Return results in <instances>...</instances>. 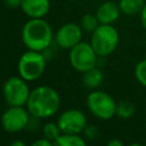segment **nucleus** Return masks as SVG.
I'll return each mask as SVG.
<instances>
[{"instance_id":"f257e3e1","label":"nucleus","mask_w":146,"mask_h":146,"mask_svg":"<svg viewBox=\"0 0 146 146\" xmlns=\"http://www.w3.org/2000/svg\"><path fill=\"white\" fill-rule=\"evenodd\" d=\"M59 107V94L49 86H39L31 90L26 102L27 111L36 119L50 117L58 112Z\"/></svg>"},{"instance_id":"f03ea898","label":"nucleus","mask_w":146,"mask_h":146,"mask_svg":"<svg viewBox=\"0 0 146 146\" xmlns=\"http://www.w3.org/2000/svg\"><path fill=\"white\" fill-rule=\"evenodd\" d=\"M52 29L43 18H30L22 29V41L30 50L43 51L52 42Z\"/></svg>"},{"instance_id":"7ed1b4c3","label":"nucleus","mask_w":146,"mask_h":146,"mask_svg":"<svg viewBox=\"0 0 146 146\" xmlns=\"http://www.w3.org/2000/svg\"><path fill=\"white\" fill-rule=\"evenodd\" d=\"M90 43L98 56H108L117 47L119 33L112 24H100L91 33Z\"/></svg>"},{"instance_id":"20e7f679","label":"nucleus","mask_w":146,"mask_h":146,"mask_svg":"<svg viewBox=\"0 0 146 146\" xmlns=\"http://www.w3.org/2000/svg\"><path fill=\"white\" fill-rule=\"evenodd\" d=\"M17 70L19 75L29 81L38 80L46 70V57L41 51L30 50L25 51L18 59Z\"/></svg>"},{"instance_id":"39448f33","label":"nucleus","mask_w":146,"mask_h":146,"mask_svg":"<svg viewBox=\"0 0 146 146\" xmlns=\"http://www.w3.org/2000/svg\"><path fill=\"white\" fill-rule=\"evenodd\" d=\"M87 107L94 116L100 120H110L116 114V103L105 91H91L87 96Z\"/></svg>"},{"instance_id":"423d86ee","label":"nucleus","mask_w":146,"mask_h":146,"mask_svg":"<svg viewBox=\"0 0 146 146\" xmlns=\"http://www.w3.org/2000/svg\"><path fill=\"white\" fill-rule=\"evenodd\" d=\"M30 88L27 81L19 76H10L2 87L3 99L9 106H24L30 96Z\"/></svg>"},{"instance_id":"0eeeda50","label":"nucleus","mask_w":146,"mask_h":146,"mask_svg":"<svg viewBox=\"0 0 146 146\" xmlns=\"http://www.w3.org/2000/svg\"><path fill=\"white\" fill-rule=\"evenodd\" d=\"M97 56L98 55L94 50L91 43L80 41L78 44L70 49L68 59L74 70L83 73L96 66Z\"/></svg>"},{"instance_id":"6e6552de","label":"nucleus","mask_w":146,"mask_h":146,"mask_svg":"<svg viewBox=\"0 0 146 146\" xmlns=\"http://www.w3.org/2000/svg\"><path fill=\"white\" fill-rule=\"evenodd\" d=\"M30 121V112L23 106H9L0 119L2 129L9 133H16L26 128Z\"/></svg>"},{"instance_id":"1a4fd4ad","label":"nucleus","mask_w":146,"mask_h":146,"mask_svg":"<svg viewBox=\"0 0 146 146\" xmlns=\"http://www.w3.org/2000/svg\"><path fill=\"white\" fill-rule=\"evenodd\" d=\"M57 124L63 133H81L87 125V119L82 111L68 108L58 116Z\"/></svg>"},{"instance_id":"9d476101","label":"nucleus","mask_w":146,"mask_h":146,"mask_svg":"<svg viewBox=\"0 0 146 146\" xmlns=\"http://www.w3.org/2000/svg\"><path fill=\"white\" fill-rule=\"evenodd\" d=\"M82 39V27L75 23H66L62 25L55 35L57 44L63 49H71Z\"/></svg>"},{"instance_id":"9b49d317","label":"nucleus","mask_w":146,"mask_h":146,"mask_svg":"<svg viewBox=\"0 0 146 146\" xmlns=\"http://www.w3.org/2000/svg\"><path fill=\"white\" fill-rule=\"evenodd\" d=\"M21 9L30 18H43L50 10L49 0H22Z\"/></svg>"},{"instance_id":"f8f14e48","label":"nucleus","mask_w":146,"mask_h":146,"mask_svg":"<svg viewBox=\"0 0 146 146\" xmlns=\"http://www.w3.org/2000/svg\"><path fill=\"white\" fill-rule=\"evenodd\" d=\"M120 13L121 9L119 3L113 1H105L97 8L96 16L100 24H112L119 18Z\"/></svg>"},{"instance_id":"ddd939ff","label":"nucleus","mask_w":146,"mask_h":146,"mask_svg":"<svg viewBox=\"0 0 146 146\" xmlns=\"http://www.w3.org/2000/svg\"><path fill=\"white\" fill-rule=\"evenodd\" d=\"M103 79H104L103 72L95 66V67L83 72L82 83L88 89H96V88H98L102 84Z\"/></svg>"},{"instance_id":"4468645a","label":"nucleus","mask_w":146,"mask_h":146,"mask_svg":"<svg viewBox=\"0 0 146 146\" xmlns=\"http://www.w3.org/2000/svg\"><path fill=\"white\" fill-rule=\"evenodd\" d=\"M56 146H84L86 140L80 133H60V136L54 141Z\"/></svg>"},{"instance_id":"2eb2a0df","label":"nucleus","mask_w":146,"mask_h":146,"mask_svg":"<svg viewBox=\"0 0 146 146\" xmlns=\"http://www.w3.org/2000/svg\"><path fill=\"white\" fill-rule=\"evenodd\" d=\"M144 0H120L119 7L125 15H135L140 13L144 7Z\"/></svg>"},{"instance_id":"dca6fc26","label":"nucleus","mask_w":146,"mask_h":146,"mask_svg":"<svg viewBox=\"0 0 146 146\" xmlns=\"http://www.w3.org/2000/svg\"><path fill=\"white\" fill-rule=\"evenodd\" d=\"M135 114V106L128 100H121L116 104V114L122 120H128Z\"/></svg>"},{"instance_id":"f3484780","label":"nucleus","mask_w":146,"mask_h":146,"mask_svg":"<svg viewBox=\"0 0 146 146\" xmlns=\"http://www.w3.org/2000/svg\"><path fill=\"white\" fill-rule=\"evenodd\" d=\"M60 133H62V131H60L57 122L56 123H54V122H46L42 125V135H43V137L49 139V140H51L52 143L60 136Z\"/></svg>"},{"instance_id":"a211bd4d","label":"nucleus","mask_w":146,"mask_h":146,"mask_svg":"<svg viewBox=\"0 0 146 146\" xmlns=\"http://www.w3.org/2000/svg\"><path fill=\"white\" fill-rule=\"evenodd\" d=\"M80 25L82 27L83 31H87V32H94L99 25V21L97 18L96 15H92V14H86L82 16L81 18V22H80Z\"/></svg>"},{"instance_id":"6ab92c4d","label":"nucleus","mask_w":146,"mask_h":146,"mask_svg":"<svg viewBox=\"0 0 146 146\" xmlns=\"http://www.w3.org/2000/svg\"><path fill=\"white\" fill-rule=\"evenodd\" d=\"M135 75L137 81L141 86L146 87V59H143L137 63L135 67Z\"/></svg>"},{"instance_id":"aec40b11","label":"nucleus","mask_w":146,"mask_h":146,"mask_svg":"<svg viewBox=\"0 0 146 146\" xmlns=\"http://www.w3.org/2000/svg\"><path fill=\"white\" fill-rule=\"evenodd\" d=\"M83 133H84V137L87 139H96L99 135V130L94 124H89V125L87 124L84 130H83Z\"/></svg>"},{"instance_id":"412c9836","label":"nucleus","mask_w":146,"mask_h":146,"mask_svg":"<svg viewBox=\"0 0 146 146\" xmlns=\"http://www.w3.org/2000/svg\"><path fill=\"white\" fill-rule=\"evenodd\" d=\"M52 145H54V143H52L51 140L44 138V137H42V138L35 140V141L32 144V146H52Z\"/></svg>"},{"instance_id":"4be33fe9","label":"nucleus","mask_w":146,"mask_h":146,"mask_svg":"<svg viewBox=\"0 0 146 146\" xmlns=\"http://www.w3.org/2000/svg\"><path fill=\"white\" fill-rule=\"evenodd\" d=\"M5 1V5L9 8H17V7H21V1L22 0H3Z\"/></svg>"},{"instance_id":"5701e85b","label":"nucleus","mask_w":146,"mask_h":146,"mask_svg":"<svg viewBox=\"0 0 146 146\" xmlns=\"http://www.w3.org/2000/svg\"><path fill=\"white\" fill-rule=\"evenodd\" d=\"M140 23H141L143 27H145V30H146V3L144 5L143 9L140 10Z\"/></svg>"},{"instance_id":"b1692460","label":"nucleus","mask_w":146,"mask_h":146,"mask_svg":"<svg viewBox=\"0 0 146 146\" xmlns=\"http://www.w3.org/2000/svg\"><path fill=\"white\" fill-rule=\"evenodd\" d=\"M108 146H122V141L119 140V139H111L108 143H107Z\"/></svg>"},{"instance_id":"393cba45","label":"nucleus","mask_w":146,"mask_h":146,"mask_svg":"<svg viewBox=\"0 0 146 146\" xmlns=\"http://www.w3.org/2000/svg\"><path fill=\"white\" fill-rule=\"evenodd\" d=\"M10 145H11V146H25V144H24L23 141H21V140H15V141H13Z\"/></svg>"}]
</instances>
